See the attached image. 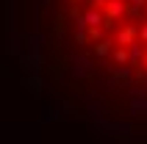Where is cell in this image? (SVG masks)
<instances>
[{
    "mask_svg": "<svg viewBox=\"0 0 147 144\" xmlns=\"http://www.w3.org/2000/svg\"><path fill=\"white\" fill-rule=\"evenodd\" d=\"M11 50L69 105L147 125V0H6Z\"/></svg>",
    "mask_w": 147,
    "mask_h": 144,
    "instance_id": "1",
    "label": "cell"
}]
</instances>
